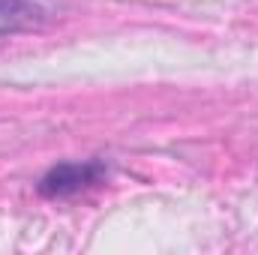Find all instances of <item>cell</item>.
<instances>
[{
  "label": "cell",
  "mask_w": 258,
  "mask_h": 255,
  "mask_svg": "<svg viewBox=\"0 0 258 255\" xmlns=\"http://www.w3.org/2000/svg\"><path fill=\"white\" fill-rule=\"evenodd\" d=\"M108 168L99 159H87V162H60L54 165L42 180H39V195L42 198H72L78 192H87L99 186L105 180Z\"/></svg>",
  "instance_id": "obj_1"
},
{
  "label": "cell",
  "mask_w": 258,
  "mask_h": 255,
  "mask_svg": "<svg viewBox=\"0 0 258 255\" xmlns=\"http://www.w3.org/2000/svg\"><path fill=\"white\" fill-rule=\"evenodd\" d=\"M45 6L39 0H0V33H15L39 24Z\"/></svg>",
  "instance_id": "obj_2"
}]
</instances>
